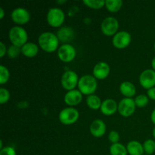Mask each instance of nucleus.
I'll use <instances>...</instances> for the list:
<instances>
[{
	"instance_id": "e433bc0d",
	"label": "nucleus",
	"mask_w": 155,
	"mask_h": 155,
	"mask_svg": "<svg viewBox=\"0 0 155 155\" xmlns=\"http://www.w3.org/2000/svg\"><path fill=\"white\" fill-rule=\"evenodd\" d=\"M152 135L153 136H154V138L155 139V127L154 129H153V131H152Z\"/></svg>"
},
{
	"instance_id": "473e14b6",
	"label": "nucleus",
	"mask_w": 155,
	"mask_h": 155,
	"mask_svg": "<svg viewBox=\"0 0 155 155\" xmlns=\"http://www.w3.org/2000/svg\"><path fill=\"white\" fill-rule=\"evenodd\" d=\"M147 95H148V98L155 101V86L151 88V89H148V92H147Z\"/></svg>"
},
{
	"instance_id": "393cba45",
	"label": "nucleus",
	"mask_w": 155,
	"mask_h": 155,
	"mask_svg": "<svg viewBox=\"0 0 155 155\" xmlns=\"http://www.w3.org/2000/svg\"><path fill=\"white\" fill-rule=\"evenodd\" d=\"M144 151L147 155H151L155 152V142L153 139H147L143 143Z\"/></svg>"
},
{
	"instance_id": "f3484780",
	"label": "nucleus",
	"mask_w": 155,
	"mask_h": 155,
	"mask_svg": "<svg viewBox=\"0 0 155 155\" xmlns=\"http://www.w3.org/2000/svg\"><path fill=\"white\" fill-rule=\"evenodd\" d=\"M57 36L59 41L64 42V44H68L74 39L75 33L71 27H63L58 30Z\"/></svg>"
},
{
	"instance_id": "2f4dec72",
	"label": "nucleus",
	"mask_w": 155,
	"mask_h": 155,
	"mask_svg": "<svg viewBox=\"0 0 155 155\" xmlns=\"http://www.w3.org/2000/svg\"><path fill=\"white\" fill-rule=\"evenodd\" d=\"M7 50L6 45L3 42H0V58H3L5 54H7Z\"/></svg>"
},
{
	"instance_id": "ddd939ff",
	"label": "nucleus",
	"mask_w": 155,
	"mask_h": 155,
	"mask_svg": "<svg viewBox=\"0 0 155 155\" xmlns=\"http://www.w3.org/2000/svg\"><path fill=\"white\" fill-rule=\"evenodd\" d=\"M110 68L107 62L101 61L97 63L93 68V76L97 80H104L110 74Z\"/></svg>"
},
{
	"instance_id": "c85d7f7f",
	"label": "nucleus",
	"mask_w": 155,
	"mask_h": 155,
	"mask_svg": "<svg viewBox=\"0 0 155 155\" xmlns=\"http://www.w3.org/2000/svg\"><path fill=\"white\" fill-rule=\"evenodd\" d=\"M10 98V92L5 88H0V104H5Z\"/></svg>"
},
{
	"instance_id": "9b49d317",
	"label": "nucleus",
	"mask_w": 155,
	"mask_h": 155,
	"mask_svg": "<svg viewBox=\"0 0 155 155\" xmlns=\"http://www.w3.org/2000/svg\"><path fill=\"white\" fill-rule=\"evenodd\" d=\"M12 21L17 24H26L30 21V14L24 8H17L12 11L11 14Z\"/></svg>"
},
{
	"instance_id": "20e7f679",
	"label": "nucleus",
	"mask_w": 155,
	"mask_h": 155,
	"mask_svg": "<svg viewBox=\"0 0 155 155\" xmlns=\"http://www.w3.org/2000/svg\"><path fill=\"white\" fill-rule=\"evenodd\" d=\"M46 20L51 27H59L64 22L65 14L59 8H51L47 13Z\"/></svg>"
},
{
	"instance_id": "412c9836",
	"label": "nucleus",
	"mask_w": 155,
	"mask_h": 155,
	"mask_svg": "<svg viewBox=\"0 0 155 155\" xmlns=\"http://www.w3.org/2000/svg\"><path fill=\"white\" fill-rule=\"evenodd\" d=\"M86 104L88 107L92 110H98L101 108L102 101L98 95L93 94V95H89L86 98Z\"/></svg>"
},
{
	"instance_id": "72a5a7b5",
	"label": "nucleus",
	"mask_w": 155,
	"mask_h": 155,
	"mask_svg": "<svg viewBox=\"0 0 155 155\" xmlns=\"http://www.w3.org/2000/svg\"><path fill=\"white\" fill-rule=\"evenodd\" d=\"M151 120L152 121L153 124L155 125V108L153 110V111L151 112Z\"/></svg>"
},
{
	"instance_id": "c756f323",
	"label": "nucleus",
	"mask_w": 155,
	"mask_h": 155,
	"mask_svg": "<svg viewBox=\"0 0 155 155\" xmlns=\"http://www.w3.org/2000/svg\"><path fill=\"white\" fill-rule=\"evenodd\" d=\"M120 139V136L118 132L115 131V130H112V131L109 133L108 139L110 142H112V144L118 143Z\"/></svg>"
},
{
	"instance_id": "6e6552de",
	"label": "nucleus",
	"mask_w": 155,
	"mask_h": 155,
	"mask_svg": "<svg viewBox=\"0 0 155 155\" xmlns=\"http://www.w3.org/2000/svg\"><path fill=\"white\" fill-rule=\"evenodd\" d=\"M79 77L77 73L73 71H67L62 75L61 83L62 87L68 91L74 90L78 86Z\"/></svg>"
},
{
	"instance_id": "6ab92c4d",
	"label": "nucleus",
	"mask_w": 155,
	"mask_h": 155,
	"mask_svg": "<svg viewBox=\"0 0 155 155\" xmlns=\"http://www.w3.org/2000/svg\"><path fill=\"white\" fill-rule=\"evenodd\" d=\"M21 54L27 58H33L37 55L39 52V47L34 42H27L21 47Z\"/></svg>"
},
{
	"instance_id": "423d86ee",
	"label": "nucleus",
	"mask_w": 155,
	"mask_h": 155,
	"mask_svg": "<svg viewBox=\"0 0 155 155\" xmlns=\"http://www.w3.org/2000/svg\"><path fill=\"white\" fill-rule=\"evenodd\" d=\"M136 104L132 98H124L118 103V112L124 117H131L136 111Z\"/></svg>"
},
{
	"instance_id": "9d476101",
	"label": "nucleus",
	"mask_w": 155,
	"mask_h": 155,
	"mask_svg": "<svg viewBox=\"0 0 155 155\" xmlns=\"http://www.w3.org/2000/svg\"><path fill=\"white\" fill-rule=\"evenodd\" d=\"M132 41V36L130 33L125 30L117 32L112 39V44L118 49H124L130 45Z\"/></svg>"
},
{
	"instance_id": "4be33fe9",
	"label": "nucleus",
	"mask_w": 155,
	"mask_h": 155,
	"mask_svg": "<svg viewBox=\"0 0 155 155\" xmlns=\"http://www.w3.org/2000/svg\"><path fill=\"white\" fill-rule=\"evenodd\" d=\"M123 5V1L121 0H107L105 1V7L107 11L111 13H116L119 12Z\"/></svg>"
},
{
	"instance_id": "cd10ccee",
	"label": "nucleus",
	"mask_w": 155,
	"mask_h": 155,
	"mask_svg": "<svg viewBox=\"0 0 155 155\" xmlns=\"http://www.w3.org/2000/svg\"><path fill=\"white\" fill-rule=\"evenodd\" d=\"M135 103L136 104V107H144L148 104V97L145 95H139L136 97L135 98Z\"/></svg>"
},
{
	"instance_id": "f03ea898",
	"label": "nucleus",
	"mask_w": 155,
	"mask_h": 155,
	"mask_svg": "<svg viewBox=\"0 0 155 155\" xmlns=\"http://www.w3.org/2000/svg\"><path fill=\"white\" fill-rule=\"evenodd\" d=\"M77 86L80 92L83 95H88V96L93 95L98 88L97 79L94 76L86 74L80 77Z\"/></svg>"
},
{
	"instance_id": "58836bf2",
	"label": "nucleus",
	"mask_w": 155,
	"mask_h": 155,
	"mask_svg": "<svg viewBox=\"0 0 155 155\" xmlns=\"http://www.w3.org/2000/svg\"><path fill=\"white\" fill-rule=\"evenodd\" d=\"M146 155H147V154H146Z\"/></svg>"
},
{
	"instance_id": "aec40b11",
	"label": "nucleus",
	"mask_w": 155,
	"mask_h": 155,
	"mask_svg": "<svg viewBox=\"0 0 155 155\" xmlns=\"http://www.w3.org/2000/svg\"><path fill=\"white\" fill-rule=\"evenodd\" d=\"M127 149L128 154L130 155H143L144 148L143 145L136 140L130 141L127 145Z\"/></svg>"
},
{
	"instance_id": "f8f14e48",
	"label": "nucleus",
	"mask_w": 155,
	"mask_h": 155,
	"mask_svg": "<svg viewBox=\"0 0 155 155\" xmlns=\"http://www.w3.org/2000/svg\"><path fill=\"white\" fill-rule=\"evenodd\" d=\"M139 83L146 89H150L155 86V71L153 69H146L141 73L139 76Z\"/></svg>"
},
{
	"instance_id": "7ed1b4c3",
	"label": "nucleus",
	"mask_w": 155,
	"mask_h": 155,
	"mask_svg": "<svg viewBox=\"0 0 155 155\" xmlns=\"http://www.w3.org/2000/svg\"><path fill=\"white\" fill-rule=\"evenodd\" d=\"M8 38L12 45L21 48L27 42L28 34L24 28L19 26H15L9 30Z\"/></svg>"
},
{
	"instance_id": "f704fd0d",
	"label": "nucleus",
	"mask_w": 155,
	"mask_h": 155,
	"mask_svg": "<svg viewBox=\"0 0 155 155\" xmlns=\"http://www.w3.org/2000/svg\"><path fill=\"white\" fill-rule=\"evenodd\" d=\"M4 16H5V11L4 9L1 7L0 8V19L2 20L3 18H4Z\"/></svg>"
},
{
	"instance_id": "4468645a",
	"label": "nucleus",
	"mask_w": 155,
	"mask_h": 155,
	"mask_svg": "<svg viewBox=\"0 0 155 155\" xmlns=\"http://www.w3.org/2000/svg\"><path fill=\"white\" fill-rule=\"evenodd\" d=\"M83 100V94L80 92V90L74 89L67 92V93L64 97V101L65 104L71 107L78 105Z\"/></svg>"
},
{
	"instance_id": "a211bd4d",
	"label": "nucleus",
	"mask_w": 155,
	"mask_h": 155,
	"mask_svg": "<svg viewBox=\"0 0 155 155\" xmlns=\"http://www.w3.org/2000/svg\"><path fill=\"white\" fill-rule=\"evenodd\" d=\"M120 92L126 98H132L136 95V88L131 82L125 81L120 85Z\"/></svg>"
},
{
	"instance_id": "5701e85b",
	"label": "nucleus",
	"mask_w": 155,
	"mask_h": 155,
	"mask_svg": "<svg viewBox=\"0 0 155 155\" xmlns=\"http://www.w3.org/2000/svg\"><path fill=\"white\" fill-rule=\"evenodd\" d=\"M110 155H127V147L121 143L112 144L110 147Z\"/></svg>"
},
{
	"instance_id": "dca6fc26",
	"label": "nucleus",
	"mask_w": 155,
	"mask_h": 155,
	"mask_svg": "<svg viewBox=\"0 0 155 155\" xmlns=\"http://www.w3.org/2000/svg\"><path fill=\"white\" fill-rule=\"evenodd\" d=\"M100 110L105 116H111L118 110V104L115 100L107 98L102 102Z\"/></svg>"
},
{
	"instance_id": "f257e3e1",
	"label": "nucleus",
	"mask_w": 155,
	"mask_h": 155,
	"mask_svg": "<svg viewBox=\"0 0 155 155\" xmlns=\"http://www.w3.org/2000/svg\"><path fill=\"white\" fill-rule=\"evenodd\" d=\"M59 39L57 35L51 32H44L41 33L38 39L39 47L46 52L51 53L59 48Z\"/></svg>"
},
{
	"instance_id": "2eb2a0df",
	"label": "nucleus",
	"mask_w": 155,
	"mask_h": 155,
	"mask_svg": "<svg viewBox=\"0 0 155 155\" xmlns=\"http://www.w3.org/2000/svg\"><path fill=\"white\" fill-rule=\"evenodd\" d=\"M106 127L105 123L100 119H96L93 120L89 127V131L91 134L96 138H100L104 136L106 133Z\"/></svg>"
},
{
	"instance_id": "39448f33",
	"label": "nucleus",
	"mask_w": 155,
	"mask_h": 155,
	"mask_svg": "<svg viewBox=\"0 0 155 155\" xmlns=\"http://www.w3.org/2000/svg\"><path fill=\"white\" fill-rule=\"evenodd\" d=\"M80 113L73 107L62 109L58 115V120L64 125H72L75 124L79 119Z\"/></svg>"
},
{
	"instance_id": "c9c22d12",
	"label": "nucleus",
	"mask_w": 155,
	"mask_h": 155,
	"mask_svg": "<svg viewBox=\"0 0 155 155\" xmlns=\"http://www.w3.org/2000/svg\"><path fill=\"white\" fill-rule=\"evenodd\" d=\"M151 67H152V69L155 71V57L151 61Z\"/></svg>"
},
{
	"instance_id": "bb28decb",
	"label": "nucleus",
	"mask_w": 155,
	"mask_h": 155,
	"mask_svg": "<svg viewBox=\"0 0 155 155\" xmlns=\"http://www.w3.org/2000/svg\"><path fill=\"white\" fill-rule=\"evenodd\" d=\"M21 53V48L16 45H12L8 47L7 50V55L9 58H16L18 55Z\"/></svg>"
},
{
	"instance_id": "1a4fd4ad",
	"label": "nucleus",
	"mask_w": 155,
	"mask_h": 155,
	"mask_svg": "<svg viewBox=\"0 0 155 155\" xmlns=\"http://www.w3.org/2000/svg\"><path fill=\"white\" fill-rule=\"evenodd\" d=\"M77 55V51L71 44H63L58 49V56L61 61L69 63L74 60Z\"/></svg>"
},
{
	"instance_id": "a878e982",
	"label": "nucleus",
	"mask_w": 155,
	"mask_h": 155,
	"mask_svg": "<svg viewBox=\"0 0 155 155\" xmlns=\"http://www.w3.org/2000/svg\"><path fill=\"white\" fill-rule=\"evenodd\" d=\"M10 77V73L8 69L4 65L0 66V83L2 85L7 83Z\"/></svg>"
},
{
	"instance_id": "4c0bfd02",
	"label": "nucleus",
	"mask_w": 155,
	"mask_h": 155,
	"mask_svg": "<svg viewBox=\"0 0 155 155\" xmlns=\"http://www.w3.org/2000/svg\"><path fill=\"white\" fill-rule=\"evenodd\" d=\"M154 51H155V42H154Z\"/></svg>"
},
{
	"instance_id": "7c9ffc66",
	"label": "nucleus",
	"mask_w": 155,
	"mask_h": 155,
	"mask_svg": "<svg viewBox=\"0 0 155 155\" xmlns=\"http://www.w3.org/2000/svg\"><path fill=\"white\" fill-rule=\"evenodd\" d=\"M0 155H16V151L12 147L7 146L0 150Z\"/></svg>"
},
{
	"instance_id": "0eeeda50",
	"label": "nucleus",
	"mask_w": 155,
	"mask_h": 155,
	"mask_svg": "<svg viewBox=\"0 0 155 155\" xmlns=\"http://www.w3.org/2000/svg\"><path fill=\"white\" fill-rule=\"evenodd\" d=\"M119 29V22L114 17H107L101 24V30L105 36H114Z\"/></svg>"
},
{
	"instance_id": "b1692460",
	"label": "nucleus",
	"mask_w": 155,
	"mask_h": 155,
	"mask_svg": "<svg viewBox=\"0 0 155 155\" xmlns=\"http://www.w3.org/2000/svg\"><path fill=\"white\" fill-rule=\"evenodd\" d=\"M83 3L92 9H100L103 6H105V1L103 0H84Z\"/></svg>"
}]
</instances>
